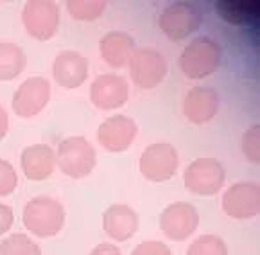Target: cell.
I'll list each match as a JSON object with an SVG mask.
<instances>
[{
	"mask_svg": "<svg viewBox=\"0 0 260 255\" xmlns=\"http://www.w3.org/2000/svg\"><path fill=\"white\" fill-rule=\"evenodd\" d=\"M187 255H228V246L219 236L205 234L192 241L187 250Z\"/></svg>",
	"mask_w": 260,
	"mask_h": 255,
	"instance_id": "cell-22",
	"label": "cell"
},
{
	"mask_svg": "<svg viewBox=\"0 0 260 255\" xmlns=\"http://www.w3.org/2000/svg\"><path fill=\"white\" fill-rule=\"evenodd\" d=\"M90 255H122V251L115 246V244L103 243V244H97V246L90 251Z\"/></svg>",
	"mask_w": 260,
	"mask_h": 255,
	"instance_id": "cell-27",
	"label": "cell"
},
{
	"mask_svg": "<svg viewBox=\"0 0 260 255\" xmlns=\"http://www.w3.org/2000/svg\"><path fill=\"white\" fill-rule=\"evenodd\" d=\"M90 99L99 110H119L129 99V87L119 74H101L90 87Z\"/></svg>",
	"mask_w": 260,
	"mask_h": 255,
	"instance_id": "cell-13",
	"label": "cell"
},
{
	"mask_svg": "<svg viewBox=\"0 0 260 255\" xmlns=\"http://www.w3.org/2000/svg\"><path fill=\"white\" fill-rule=\"evenodd\" d=\"M180 165V156L176 148L169 142H156L144 149L138 162V167L144 178L151 182H167L176 175Z\"/></svg>",
	"mask_w": 260,
	"mask_h": 255,
	"instance_id": "cell-7",
	"label": "cell"
},
{
	"mask_svg": "<svg viewBox=\"0 0 260 255\" xmlns=\"http://www.w3.org/2000/svg\"><path fill=\"white\" fill-rule=\"evenodd\" d=\"M23 29L38 42H49L59 29V8L52 0H29L22 9Z\"/></svg>",
	"mask_w": 260,
	"mask_h": 255,
	"instance_id": "cell-5",
	"label": "cell"
},
{
	"mask_svg": "<svg viewBox=\"0 0 260 255\" xmlns=\"http://www.w3.org/2000/svg\"><path fill=\"white\" fill-rule=\"evenodd\" d=\"M131 255H172L171 248L160 241H144L133 250Z\"/></svg>",
	"mask_w": 260,
	"mask_h": 255,
	"instance_id": "cell-25",
	"label": "cell"
},
{
	"mask_svg": "<svg viewBox=\"0 0 260 255\" xmlns=\"http://www.w3.org/2000/svg\"><path fill=\"white\" fill-rule=\"evenodd\" d=\"M20 167L27 180L43 182L56 171V151L49 144L27 146L20 155Z\"/></svg>",
	"mask_w": 260,
	"mask_h": 255,
	"instance_id": "cell-16",
	"label": "cell"
},
{
	"mask_svg": "<svg viewBox=\"0 0 260 255\" xmlns=\"http://www.w3.org/2000/svg\"><path fill=\"white\" fill-rule=\"evenodd\" d=\"M226 173L217 158L203 156L196 158L187 165L183 173V183L192 194L214 196L224 185Z\"/></svg>",
	"mask_w": 260,
	"mask_h": 255,
	"instance_id": "cell-6",
	"label": "cell"
},
{
	"mask_svg": "<svg viewBox=\"0 0 260 255\" xmlns=\"http://www.w3.org/2000/svg\"><path fill=\"white\" fill-rule=\"evenodd\" d=\"M99 50L108 65L113 69H122L129 63L137 47L131 35L124 31H110L99 42Z\"/></svg>",
	"mask_w": 260,
	"mask_h": 255,
	"instance_id": "cell-18",
	"label": "cell"
},
{
	"mask_svg": "<svg viewBox=\"0 0 260 255\" xmlns=\"http://www.w3.org/2000/svg\"><path fill=\"white\" fill-rule=\"evenodd\" d=\"M97 155L84 137H69L61 140L56 151V165L70 178H84L95 169Z\"/></svg>",
	"mask_w": 260,
	"mask_h": 255,
	"instance_id": "cell-3",
	"label": "cell"
},
{
	"mask_svg": "<svg viewBox=\"0 0 260 255\" xmlns=\"http://www.w3.org/2000/svg\"><path fill=\"white\" fill-rule=\"evenodd\" d=\"M138 133L135 119L127 115H111L97 128V140L106 151L122 153L131 148Z\"/></svg>",
	"mask_w": 260,
	"mask_h": 255,
	"instance_id": "cell-12",
	"label": "cell"
},
{
	"mask_svg": "<svg viewBox=\"0 0 260 255\" xmlns=\"http://www.w3.org/2000/svg\"><path fill=\"white\" fill-rule=\"evenodd\" d=\"M67 11L74 20L79 22H93L101 18L106 11V2L101 0H69Z\"/></svg>",
	"mask_w": 260,
	"mask_h": 255,
	"instance_id": "cell-20",
	"label": "cell"
},
{
	"mask_svg": "<svg viewBox=\"0 0 260 255\" xmlns=\"http://www.w3.org/2000/svg\"><path fill=\"white\" fill-rule=\"evenodd\" d=\"M219 111V95L210 87H194L183 99V115L192 124L201 126L210 122Z\"/></svg>",
	"mask_w": 260,
	"mask_h": 255,
	"instance_id": "cell-15",
	"label": "cell"
},
{
	"mask_svg": "<svg viewBox=\"0 0 260 255\" xmlns=\"http://www.w3.org/2000/svg\"><path fill=\"white\" fill-rule=\"evenodd\" d=\"M18 187V175L16 169L8 160L0 158V198L13 194Z\"/></svg>",
	"mask_w": 260,
	"mask_h": 255,
	"instance_id": "cell-24",
	"label": "cell"
},
{
	"mask_svg": "<svg viewBox=\"0 0 260 255\" xmlns=\"http://www.w3.org/2000/svg\"><path fill=\"white\" fill-rule=\"evenodd\" d=\"M50 101V83L45 77L32 76L20 83L13 95L11 106L15 115L22 119H32L45 110Z\"/></svg>",
	"mask_w": 260,
	"mask_h": 255,
	"instance_id": "cell-9",
	"label": "cell"
},
{
	"mask_svg": "<svg viewBox=\"0 0 260 255\" xmlns=\"http://www.w3.org/2000/svg\"><path fill=\"white\" fill-rule=\"evenodd\" d=\"M199 225V214L194 205L176 202L165 207L160 214V229L171 241H185L196 232Z\"/></svg>",
	"mask_w": 260,
	"mask_h": 255,
	"instance_id": "cell-11",
	"label": "cell"
},
{
	"mask_svg": "<svg viewBox=\"0 0 260 255\" xmlns=\"http://www.w3.org/2000/svg\"><path fill=\"white\" fill-rule=\"evenodd\" d=\"M201 11L190 2H172L161 9L158 16V27L171 42H181L188 38L201 25Z\"/></svg>",
	"mask_w": 260,
	"mask_h": 255,
	"instance_id": "cell-4",
	"label": "cell"
},
{
	"mask_svg": "<svg viewBox=\"0 0 260 255\" xmlns=\"http://www.w3.org/2000/svg\"><path fill=\"white\" fill-rule=\"evenodd\" d=\"M222 60V50L215 40L210 36L194 38L180 56V69L190 79H203L219 69Z\"/></svg>",
	"mask_w": 260,
	"mask_h": 255,
	"instance_id": "cell-2",
	"label": "cell"
},
{
	"mask_svg": "<svg viewBox=\"0 0 260 255\" xmlns=\"http://www.w3.org/2000/svg\"><path fill=\"white\" fill-rule=\"evenodd\" d=\"M22 221L23 226L36 237H54L65 225V209L50 196H36L25 203Z\"/></svg>",
	"mask_w": 260,
	"mask_h": 255,
	"instance_id": "cell-1",
	"label": "cell"
},
{
	"mask_svg": "<svg viewBox=\"0 0 260 255\" xmlns=\"http://www.w3.org/2000/svg\"><path fill=\"white\" fill-rule=\"evenodd\" d=\"M52 77L67 90L83 87L88 77V60L76 50H61L52 61Z\"/></svg>",
	"mask_w": 260,
	"mask_h": 255,
	"instance_id": "cell-14",
	"label": "cell"
},
{
	"mask_svg": "<svg viewBox=\"0 0 260 255\" xmlns=\"http://www.w3.org/2000/svg\"><path fill=\"white\" fill-rule=\"evenodd\" d=\"M129 72L131 79L138 88L151 90L156 88L167 76V61L151 47H142L133 52L129 60Z\"/></svg>",
	"mask_w": 260,
	"mask_h": 255,
	"instance_id": "cell-8",
	"label": "cell"
},
{
	"mask_svg": "<svg viewBox=\"0 0 260 255\" xmlns=\"http://www.w3.org/2000/svg\"><path fill=\"white\" fill-rule=\"evenodd\" d=\"M103 229L113 241H127L137 234L138 216L126 203H115L104 210Z\"/></svg>",
	"mask_w": 260,
	"mask_h": 255,
	"instance_id": "cell-17",
	"label": "cell"
},
{
	"mask_svg": "<svg viewBox=\"0 0 260 255\" xmlns=\"http://www.w3.org/2000/svg\"><path fill=\"white\" fill-rule=\"evenodd\" d=\"M27 56L16 43L0 42V81H13L25 70Z\"/></svg>",
	"mask_w": 260,
	"mask_h": 255,
	"instance_id": "cell-19",
	"label": "cell"
},
{
	"mask_svg": "<svg viewBox=\"0 0 260 255\" xmlns=\"http://www.w3.org/2000/svg\"><path fill=\"white\" fill-rule=\"evenodd\" d=\"M15 223V212L9 205L0 203V236H4L6 232H9Z\"/></svg>",
	"mask_w": 260,
	"mask_h": 255,
	"instance_id": "cell-26",
	"label": "cell"
},
{
	"mask_svg": "<svg viewBox=\"0 0 260 255\" xmlns=\"http://www.w3.org/2000/svg\"><path fill=\"white\" fill-rule=\"evenodd\" d=\"M222 210L234 219H251L260 212V187L255 182H239L222 194Z\"/></svg>",
	"mask_w": 260,
	"mask_h": 255,
	"instance_id": "cell-10",
	"label": "cell"
},
{
	"mask_svg": "<svg viewBox=\"0 0 260 255\" xmlns=\"http://www.w3.org/2000/svg\"><path fill=\"white\" fill-rule=\"evenodd\" d=\"M242 153L253 164L260 162V126L253 124L244 135H242Z\"/></svg>",
	"mask_w": 260,
	"mask_h": 255,
	"instance_id": "cell-23",
	"label": "cell"
},
{
	"mask_svg": "<svg viewBox=\"0 0 260 255\" xmlns=\"http://www.w3.org/2000/svg\"><path fill=\"white\" fill-rule=\"evenodd\" d=\"M0 255H42V248L25 234H13L0 241Z\"/></svg>",
	"mask_w": 260,
	"mask_h": 255,
	"instance_id": "cell-21",
	"label": "cell"
},
{
	"mask_svg": "<svg viewBox=\"0 0 260 255\" xmlns=\"http://www.w3.org/2000/svg\"><path fill=\"white\" fill-rule=\"evenodd\" d=\"M9 130V117H8V111L4 110V106L0 104V140L8 135Z\"/></svg>",
	"mask_w": 260,
	"mask_h": 255,
	"instance_id": "cell-28",
	"label": "cell"
}]
</instances>
